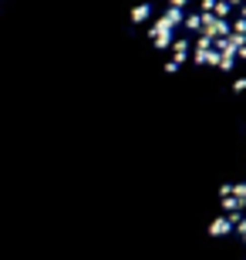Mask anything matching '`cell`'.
<instances>
[{
	"label": "cell",
	"instance_id": "6da1fadb",
	"mask_svg": "<svg viewBox=\"0 0 246 260\" xmlns=\"http://www.w3.org/2000/svg\"><path fill=\"white\" fill-rule=\"evenodd\" d=\"M213 260H246V162L219 196L213 223Z\"/></svg>",
	"mask_w": 246,
	"mask_h": 260
}]
</instances>
